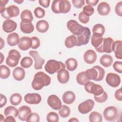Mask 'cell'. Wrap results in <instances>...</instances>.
<instances>
[{
  "mask_svg": "<svg viewBox=\"0 0 122 122\" xmlns=\"http://www.w3.org/2000/svg\"><path fill=\"white\" fill-rule=\"evenodd\" d=\"M51 81V77L42 71L37 72L33 78L31 86L35 90H40L44 86L50 85Z\"/></svg>",
  "mask_w": 122,
  "mask_h": 122,
  "instance_id": "obj_1",
  "label": "cell"
},
{
  "mask_svg": "<svg viewBox=\"0 0 122 122\" xmlns=\"http://www.w3.org/2000/svg\"><path fill=\"white\" fill-rule=\"evenodd\" d=\"M85 73L87 78L90 80L95 81L102 80L105 74V71L101 67L96 65L92 68L87 70Z\"/></svg>",
  "mask_w": 122,
  "mask_h": 122,
  "instance_id": "obj_2",
  "label": "cell"
},
{
  "mask_svg": "<svg viewBox=\"0 0 122 122\" xmlns=\"http://www.w3.org/2000/svg\"><path fill=\"white\" fill-rule=\"evenodd\" d=\"M65 68V66L62 62L57 61L55 60H50L48 61L44 66L46 71L51 74L58 72L60 70Z\"/></svg>",
  "mask_w": 122,
  "mask_h": 122,
  "instance_id": "obj_3",
  "label": "cell"
},
{
  "mask_svg": "<svg viewBox=\"0 0 122 122\" xmlns=\"http://www.w3.org/2000/svg\"><path fill=\"white\" fill-rule=\"evenodd\" d=\"M20 57L21 55L18 51L16 50H11L9 52L6 63L9 67H14L18 65Z\"/></svg>",
  "mask_w": 122,
  "mask_h": 122,
  "instance_id": "obj_4",
  "label": "cell"
},
{
  "mask_svg": "<svg viewBox=\"0 0 122 122\" xmlns=\"http://www.w3.org/2000/svg\"><path fill=\"white\" fill-rule=\"evenodd\" d=\"M84 88L87 92L93 94L94 96L100 95L104 91L103 88L100 85L95 84L90 81L85 84Z\"/></svg>",
  "mask_w": 122,
  "mask_h": 122,
  "instance_id": "obj_5",
  "label": "cell"
},
{
  "mask_svg": "<svg viewBox=\"0 0 122 122\" xmlns=\"http://www.w3.org/2000/svg\"><path fill=\"white\" fill-rule=\"evenodd\" d=\"M68 29L74 35L78 36L81 34L84 29V27L78 23V22L73 20H69L67 23Z\"/></svg>",
  "mask_w": 122,
  "mask_h": 122,
  "instance_id": "obj_6",
  "label": "cell"
},
{
  "mask_svg": "<svg viewBox=\"0 0 122 122\" xmlns=\"http://www.w3.org/2000/svg\"><path fill=\"white\" fill-rule=\"evenodd\" d=\"M113 39L111 37L103 38L101 45L96 51L100 53H111L112 51V45L113 42Z\"/></svg>",
  "mask_w": 122,
  "mask_h": 122,
  "instance_id": "obj_7",
  "label": "cell"
},
{
  "mask_svg": "<svg viewBox=\"0 0 122 122\" xmlns=\"http://www.w3.org/2000/svg\"><path fill=\"white\" fill-rule=\"evenodd\" d=\"M118 115L117 108L113 106L106 107L103 111V116L105 119L108 121H115Z\"/></svg>",
  "mask_w": 122,
  "mask_h": 122,
  "instance_id": "obj_8",
  "label": "cell"
},
{
  "mask_svg": "<svg viewBox=\"0 0 122 122\" xmlns=\"http://www.w3.org/2000/svg\"><path fill=\"white\" fill-rule=\"evenodd\" d=\"M20 10L17 6L11 5L6 8L4 11L1 13L2 17L6 19H10L11 17H17L19 15Z\"/></svg>",
  "mask_w": 122,
  "mask_h": 122,
  "instance_id": "obj_9",
  "label": "cell"
},
{
  "mask_svg": "<svg viewBox=\"0 0 122 122\" xmlns=\"http://www.w3.org/2000/svg\"><path fill=\"white\" fill-rule=\"evenodd\" d=\"M91 33L89 28L87 27H84L83 32L77 36V46H80L82 45L87 44L90 40L91 38Z\"/></svg>",
  "mask_w": 122,
  "mask_h": 122,
  "instance_id": "obj_10",
  "label": "cell"
},
{
  "mask_svg": "<svg viewBox=\"0 0 122 122\" xmlns=\"http://www.w3.org/2000/svg\"><path fill=\"white\" fill-rule=\"evenodd\" d=\"M94 102L91 99H88L79 104L78 109L79 112L82 114H86L93 109Z\"/></svg>",
  "mask_w": 122,
  "mask_h": 122,
  "instance_id": "obj_11",
  "label": "cell"
},
{
  "mask_svg": "<svg viewBox=\"0 0 122 122\" xmlns=\"http://www.w3.org/2000/svg\"><path fill=\"white\" fill-rule=\"evenodd\" d=\"M107 83L112 87H118L121 82L120 77L116 73H109L106 77Z\"/></svg>",
  "mask_w": 122,
  "mask_h": 122,
  "instance_id": "obj_12",
  "label": "cell"
},
{
  "mask_svg": "<svg viewBox=\"0 0 122 122\" xmlns=\"http://www.w3.org/2000/svg\"><path fill=\"white\" fill-rule=\"evenodd\" d=\"M47 103L52 109L59 110L62 106L61 101L56 95H50L47 99Z\"/></svg>",
  "mask_w": 122,
  "mask_h": 122,
  "instance_id": "obj_13",
  "label": "cell"
},
{
  "mask_svg": "<svg viewBox=\"0 0 122 122\" xmlns=\"http://www.w3.org/2000/svg\"><path fill=\"white\" fill-rule=\"evenodd\" d=\"M29 54L32 57H33V59L34 60V68L36 70H39L42 69V65L45 62V60L44 59L41 57L38 51H29Z\"/></svg>",
  "mask_w": 122,
  "mask_h": 122,
  "instance_id": "obj_14",
  "label": "cell"
},
{
  "mask_svg": "<svg viewBox=\"0 0 122 122\" xmlns=\"http://www.w3.org/2000/svg\"><path fill=\"white\" fill-rule=\"evenodd\" d=\"M26 102L30 104H39L41 101V96L36 93L26 94L24 98Z\"/></svg>",
  "mask_w": 122,
  "mask_h": 122,
  "instance_id": "obj_15",
  "label": "cell"
},
{
  "mask_svg": "<svg viewBox=\"0 0 122 122\" xmlns=\"http://www.w3.org/2000/svg\"><path fill=\"white\" fill-rule=\"evenodd\" d=\"M32 46L31 39L29 37H22L20 38L18 47L22 51H26L29 49Z\"/></svg>",
  "mask_w": 122,
  "mask_h": 122,
  "instance_id": "obj_16",
  "label": "cell"
},
{
  "mask_svg": "<svg viewBox=\"0 0 122 122\" xmlns=\"http://www.w3.org/2000/svg\"><path fill=\"white\" fill-rule=\"evenodd\" d=\"M17 27L16 22L10 19H6L2 24L3 30L7 32L10 33L15 30Z\"/></svg>",
  "mask_w": 122,
  "mask_h": 122,
  "instance_id": "obj_17",
  "label": "cell"
},
{
  "mask_svg": "<svg viewBox=\"0 0 122 122\" xmlns=\"http://www.w3.org/2000/svg\"><path fill=\"white\" fill-rule=\"evenodd\" d=\"M84 61L89 64H93L97 59V55L94 51L92 50H87L83 55Z\"/></svg>",
  "mask_w": 122,
  "mask_h": 122,
  "instance_id": "obj_18",
  "label": "cell"
},
{
  "mask_svg": "<svg viewBox=\"0 0 122 122\" xmlns=\"http://www.w3.org/2000/svg\"><path fill=\"white\" fill-rule=\"evenodd\" d=\"M112 51L115 53V56L117 59H122V41L118 40L113 41L112 45Z\"/></svg>",
  "mask_w": 122,
  "mask_h": 122,
  "instance_id": "obj_19",
  "label": "cell"
},
{
  "mask_svg": "<svg viewBox=\"0 0 122 122\" xmlns=\"http://www.w3.org/2000/svg\"><path fill=\"white\" fill-rule=\"evenodd\" d=\"M18 110V118L22 121H25L26 120L28 116L31 113L30 108L27 106H22L19 108Z\"/></svg>",
  "mask_w": 122,
  "mask_h": 122,
  "instance_id": "obj_20",
  "label": "cell"
},
{
  "mask_svg": "<svg viewBox=\"0 0 122 122\" xmlns=\"http://www.w3.org/2000/svg\"><path fill=\"white\" fill-rule=\"evenodd\" d=\"M57 79L61 84L67 83L70 79V75L68 71L65 69H62L57 72Z\"/></svg>",
  "mask_w": 122,
  "mask_h": 122,
  "instance_id": "obj_21",
  "label": "cell"
},
{
  "mask_svg": "<svg viewBox=\"0 0 122 122\" xmlns=\"http://www.w3.org/2000/svg\"><path fill=\"white\" fill-rule=\"evenodd\" d=\"M111 10L109 4L106 2H102L97 6V11L98 13L102 16L108 15Z\"/></svg>",
  "mask_w": 122,
  "mask_h": 122,
  "instance_id": "obj_22",
  "label": "cell"
},
{
  "mask_svg": "<svg viewBox=\"0 0 122 122\" xmlns=\"http://www.w3.org/2000/svg\"><path fill=\"white\" fill-rule=\"evenodd\" d=\"M102 36L97 33H93L91 38V43L95 48V50L98 49L102 44L103 41Z\"/></svg>",
  "mask_w": 122,
  "mask_h": 122,
  "instance_id": "obj_23",
  "label": "cell"
},
{
  "mask_svg": "<svg viewBox=\"0 0 122 122\" xmlns=\"http://www.w3.org/2000/svg\"><path fill=\"white\" fill-rule=\"evenodd\" d=\"M71 8V4L70 1L67 0H60L59 10L60 13H67L70 11Z\"/></svg>",
  "mask_w": 122,
  "mask_h": 122,
  "instance_id": "obj_24",
  "label": "cell"
},
{
  "mask_svg": "<svg viewBox=\"0 0 122 122\" xmlns=\"http://www.w3.org/2000/svg\"><path fill=\"white\" fill-rule=\"evenodd\" d=\"M12 75L15 80L20 81L24 78L25 71L22 68L20 67H17L14 69Z\"/></svg>",
  "mask_w": 122,
  "mask_h": 122,
  "instance_id": "obj_25",
  "label": "cell"
},
{
  "mask_svg": "<svg viewBox=\"0 0 122 122\" xmlns=\"http://www.w3.org/2000/svg\"><path fill=\"white\" fill-rule=\"evenodd\" d=\"M62 99L65 103L71 104L74 102L75 100V95L74 93L71 91H66L63 93Z\"/></svg>",
  "mask_w": 122,
  "mask_h": 122,
  "instance_id": "obj_26",
  "label": "cell"
},
{
  "mask_svg": "<svg viewBox=\"0 0 122 122\" xmlns=\"http://www.w3.org/2000/svg\"><path fill=\"white\" fill-rule=\"evenodd\" d=\"M20 40L19 35L16 32H12L8 35L7 41L10 46H14L19 44Z\"/></svg>",
  "mask_w": 122,
  "mask_h": 122,
  "instance_id": "obj_27",
  "label": "cell"
},
{
  "mask_svg": "<svg viewBox=\"0 0 122 122\" xmlns=\"http://www.w3.org/2000/svg\"><path fill=\"white\" fill-rule=\"evenodd\" d=\"M20 29L23 33L30 34L33 32L34 27L31 22H23L21 21L20 23Z\"/></svg>",
  "mask_w": 122,
  "mask_h": 122,
  "instance_id": "obj_28",
  "label": "cell"
},
{
  "mask_svg": "<svg viewBox=\"0 0 122 122\" xmlns=\"http://www.w3.org/2000/svg\"><path fill=\"white\" fill-rule=\"evenodd\" d=\"M20 19L22 22L30 23L33 20V16L31 12L29 10H23L20 14Z\"/></svg>",
  "mask_w": 122,
  "mask_h": 122,
  "instance_id": "obj_29",
  "label": "cell"
},
{
  "mask_svg": "<svg viewBox=\"0 0 122 122\" xmlns=\"http://www.w3.org/2000/svg\"><path fill=\"white\" fill-rule=\"evenodd\" d=\"M49 27L48 22L45 20H42L38 21L36 25L37 30L41 33H44L46 32Z\"/></svg>",
  "mask_w": 122,
  "mask_h": 122,
  "instance_id": "obj_30",
  "label": "cell"
},
{
  "mask_svg": "<svg viewBox=\"0 0 122 122\" xmlns=\"http://www.w3.org/2000/svg\"><path fill=\"white\" fill-rule=\"evenodd\" d=\"M100 63L105 67H110L113 62L112 57L108 54H104L100 59Z\"/></svg>",
  "mask_w": 122,
  "mask_h": 122,
  "instance_id": "obj_31",
  "label": "cell"
},
{
  "mask_svg": "<svg viewBox=\"0 0 122 122\" xmlns=\"http://www.w3.org/2000/svg\"><path fill=\"white\" fill-rule=\"evenodd\" d=\"M77 45V38L72 35L67 37L65 41V45L68 48H71Z\"/></svg>",
  "mask_w": 122,
  "mask_h": 122,
  "instance_id": "obj_32",
  "label": "cell"
},
{
  "mask_svg": "<svg viewBox=\"0 0 122 122\" xmlns=\"http://www.w3.org/2000/svg\"><path fill=\"white\" fill-rule=\"evenodd\" d=\"M65 65L68 70L69 71H73L77 67V61L74 58H69L65 61Z\"/></svg>",
  "mask_w": 122,
  "mask_h": 122,
  "instance_id": "obj_33",
  "label": "cell"
},
{
  "mask_svg": "<svg viewBox=\"0 0 122 122\" xmlns=\"http://www.w3.org/2000/svg\"><path fill=\"white\" fill-rule=\"evenodd\" d=\"M4 113L6 117L11 115L15 118L18 115V110L14 106H9L5 109Z\"/></svg>",
  "mask_w": 122,
  "mask_h": 122,
  "instance_id": "obj_34",
  "label": "cell"
},
{
  "mask_svg": "<svg viewBox=\"0 0 122 122\" xmlns=\"http://www.w3.org/2000/svg\"><path fill=\"white\" fill-rule=\"evenodd\" d=\"M76 81L79 84L84 85L86 82L89 81L90 80L86 76L85 71H81L77 74L76 76Z\"/></svg>",
  "mask_w": 122,
  "mask_h": 122,
  "instance_id": "obj_35",
  "label": "cell"
},
{
  "mask_svg": "<svg viewBox=\"0 0 122 122\" xmlns=\"http://www.w3.org/2000/svg\"><path fill=\"white\" fill-rule=\"evenodd\" d=\"M21 101L22 97L20 94L18 93L12 94L10 98V103L14 106L19 105L21 102Z\"/></svg>",
  "mask_w": 122,
  "mask_h": 122,
  "instance_id": "obj_36",
  "label": "cell"
},
{
  "mask_svg": "<svg viewBox=\"0 0 122 122\" xmlns=\"http://www.w3.org/2000/svg\"><path fill=\"white\" fill-rule=\"evenodd\" d=\"M10 73V69L4 65H0V77L3 79L8 78Z\"/></svg>",
  "mask_w": 122,
  "mask_h": 122,
  "instance_id": "obj_37",
  "label": "cell"
},
{
  "mask_svg": "<svg viewBox=\"0 0 122 122\" xmlns=\"http://www.w3.org/2000/svg\"><path fill=\"white\" fill-rule=\"evenodd\" d=\"M90 122H101L102 120V115L97 112H92L89 115Z\"/></svg>",
  "mask_w": 122,
  "mask_h": 122,
  "instance_id": "obj_38",
  "label": "cell"
},
{
  "mask_svg": "<svg viewBox=\"0 0 122 122\" xmlns=\"http://www.w3.org/2000/svg\"><path fill=\"white\" fill-rule=\"evenodd\" d=\"M70 108L65 105H62L61 107L59 110V114L62 118H67L70 114Z\"/></svg>",
  "mask_w": 122,
  "mask_h": 122,
  "instance_id": "obj_39",
  "label": "cell"
},
{
  "mask_svg": "<svg viewBox=\"0 0 122 122\" xmlns=\"http://www.w3.org/2000/svg\"><path fill=\"white\" fill-rule=\"evenodd\" d=\"M33 63V61L30 57H24L20 61V65L23 68H28L30 67Z\"/></svg>",
  "mask_w": 122,
  "mask_h": 122,
  "instance_id": "obj_40",
  "label": "cell"
},
{
  "mask_svg": "<svg viewBox=\"0 0 122 122\" xmlns=\"http://www.w3.org/2000/svg\"><path fill=\"white\" fill-rule=\"evenodd\" d=\"M104 26L101 24H96L94 25L92 28V31L93 33H97L103 36L105 32Z\"/></svg>",
  "mask_w": 122,
  "mask_h": 122,
  "instance_id": "obj_41",
  "label": "cell"
},
{
  "mask_svg": "<svg viewBox=\"0 0 122 122\" xmlns=\"http://www.w3.org/2000/svg\"><path fill=\"white\" fill-rule=\"evenodd\" d=\"M47 121L49 122H58L59 117L58 114L53 112H51L47 115Z\"/></svg>",
  "mask_w": 122,
  "mask_h": 122,
  "instance_id": "obj_42",
  "label": "cell"
},
{
  "mask_svg": "<svg viewBox=\"0 0 122 122\" xmlns=\"http://www.w3.org/2000/svg\"><path fill=\"white\" fill-rule=\"evenodd\" d=\"M26 121L28 122H39L40 121V116L35 112L30 113L27 117Z\"/></svg>",
  "mask_w": 122,
  "mask_h": 122,
  "instance_id": "obj_43",
  "label": "cell"
},
{
  "mask_svg": "<svg viewBox=\"0 0 122 122\" xmlns=\"http://www.w3.org/2000/svg\"><path fill=\"white\" fill-rule=\"evenodd\" d=\"M94 100L99 103H103L105 102L108 99V95L107 93L103 91V93L99 96H94Z\"/></svg>",
  "mask_w": 122,
  "mask_h": 122,
  "instance_id": "obj_44",
  "label": "cell"
},
{
  "mask_svg": "<svg viewBox=\"0 0 122 122\" xmlns=\"http://www.w3.org/2000/svg\"><path fill=\"white\" fill-rule=\"evenodd\" d=\"M94 8L92 6L87 5L84 6V7L83 8L82 12L87 16L89 17L91 16L93 14V13H94Z\"/></svg>",
  "mask_w": 122,
  "mask_h": 122,
  "instance_id": "obj_45",
  "label": "cell"
},
{
  "mask_svg": "<svg viewBox=\"0 0 122 122\" xmlns=\"http://www.w3.org/2000/svg\"><path fill=\"white\" fill-rule=\"evenodd\" d=\"M34 15L37 18L40 19V18H43L45 14V11L42 8L40 7H38L35 9L34 10Z\"/></svg>",
  "mask_w": 122,
  "mask_h": 122,
  "instance_id": "obj_46",
  "label": "cell"
},
{
  "mask_svg": "<svg viewBox=\"0 0 122 122\" xmlns=\"http://www.w3.org/2000/svg\"><path fill=\"white\" fill-rule=\"evenodd\" d=\"M60 0H55L52 2L51 4V10L52 11L57 14L60 13L59 10V5Z\"/></svg>",
  "mask_w": 122,
  "mask_h": 122,
  "instance_id": "obj_47",
  "label": "cell"
},
{
  "mask_svg": "<svg viewBox=\"0 0 122 122\" xmlns=\"http://www.w3.org/2000/svg\"><path fill=\"white\" fill-rule=\"evenodd\" d=\"M78 18L79 21L83 24H86L88 23L90 19L89 17L85 15L82 12H81L79 13Z\"/></svg>",
  "mask_w": 122,
  "mask_h": 122,
  "instance_id": "obj_48",
  "label": "cell"
},
{
  "mask_svg": "<svg viewBox=\"0 0 122 122\" xmlns=\"http://www.w3.org/2000/svg\"><path fill=\"white\" fill-rule=\"evenodd\" d=\"M32 40L31 48L32 49H37L40 45V41L37 37H32L31 38Z\"/></svg>",
  "mask_w": 122,
  "mask_h": 122,
  "instance_id": "obj_49",
  "label": "cell"
},
{
  "mask_svg": "<svg viewBox=\"0 0 122 122\" xmlns=\"http://www.w3.org/2000/svg\"><path fill=\"white\" fill-rule=\"evenodd\" d=\"M113 68L114 70L119 72V73H122V62L116 61L113 64Z\"/></svg>",
  "mask_w": 122,
  "mask_h": 122,
  "instance_id": "obj_50",
  "label": "cell"
},
{
  "mask_svg": "<svg viewBox=\"0 0 122 122\" xmlns=\"http://www.w3.org/2000/svg\"><path fill=\"white\" fill-rule=\"evenodd\" d=\"M72 3L74 7L81 9L85 4V1L84 0H72Z\"/></svg>",
  "mask_w": 122,
  "mask_h": 122,
  "instance_id": "obj_51",
  "label": "cell"
},
{
  "mask_svg": "<svg viewBox=\"0 0 122 122\" xmlns=\"http://www.w3.org/2000/svg\"><path fill=\"white\" fill-rule=\"evenodd\" d=\"M115 11L118 16H122V1L117 3L115 7Z\"/></svg>",
  "mask_w": 122,
  "mask_h": 122,
  "instance_id": "obj_52",
  "label": "cell"
},
{
  "mask_svg": "<svg viewBox=\"0 0 122 122\" xmlns=\"http://www.w3.org/2000/svg\"><path fill=\"white\" fill-rule=\"evenodd\" d=\"M114 96L116 99L118 101H122V88H120L118 90H117L115 92Z\"/></svg>",
  "mask_w": 122,
  "mask_h": 122,
  "instance_id": "obj_53",
  "label": "cell"
},
{
  "mask_svg": "<svg viewBox=\"0 0 122 122\" xmlns=\"http://www.w3.org/2000/svg\"><path fill=\"white\" fill-rule=\"evenodd\" d=\"M9 2L8 0H0V13H3L5 10V5Z\"/></svg>",
  "mask_w": 122,
  "mask_h": 122,
  "instance_id": "obj_54",
  "label": "cell"
},
{
  "mask_svg": "<svg viewBox=\"0 0 122 122\" xmlns=\"http://www.w3.org/2000/svg\"><path fill=\"white\" fill-rule=\"evenodd\" d=\"M39 2L41 6L46 8L49 6L50 0H39Z\"/></svg>",
  "mask_w": 122,
  "mask_h": 122,
  "instance_id": "obj_55",
  "label": "cell"
},
{
  "mask_svg": "<svg viewBox=\"0 0 122 122\" xmlns=\"http://www.w3.org/2000/svg\"><path fill=\"white\" fill-rule=\"evenodd\" d=\"M7 103V98L6 96L2 94H0V107L2 108L6 105Z\"/></svg>",
  "mask_w": 122,
  "mask_h": 122,
  "instance_id": "obj_56",
  "label": "cell"
},
{
  "mask_svg": "<svg viewBox=\"0 0 122 122\" xmlns=\"http://www.w3.org/2000/svg\"><path fill=\"white\" fill-rule=\"evenodd\" d=\"M99 2L98 0H86V3L90 6H95L98 2Z\"/></svg>",
  "mask_w": 122,
  "mask_h": 122,
  "instance_id": "obj_57",
  "label": "cell"
},
{
  "mask_svg": "<svg viewBox=\"0 0 122 122\" xmlns=\"http://www.w3.org/2000/svg\"><path fill=\"white\" fill-rule=\"evenodd\" d=\"M4 122H16V120L14 117L11 115H9L6 117Z\"/></svg>",
  "mask_w": 122,
  "mask_h": 122,
  "instance_id": "obj_58",
  "label": "cell"
},
{
  "mask_svg": "<svg viewBox=\"0 0 122 122\" xmlns=\"http://www.w3.org/2000/svg\"><path fill=\"white\" fill-rule=\"evenodd\" d=\"M0 49H1L3 46H4V41H3L2 38H0Z\"/></svg>",
  "mask_w": 122,
  "mask_h": 122,
  "instance_id": "obj_59",
  "label": "cell"
},
{
  "mask_svg": "<svg viewBox=\"0 0 122 122\" xmlns=\"http://www.w3.org/2000/svg\"><path fill=\"white\" fill-rule=\"evenodd\" d=\"M68 122H79V120L78 119H77L76 118H71V119H70Z\"/></svg>",
  "mask_w": 122,
  "mask_h": 122,
  "instance_id": "obj_60",
  "label": "cell"
},
{
  "mask_svg": "<svg viewBox=\"0 0 122 122\" xmlns=\"http://www.w3.org/2000/svg\"><path fill=\"white\" fill-rule=\"evenodd\" d=\"M13 1L18 4H21L24 1L23 0H14Z\"/></svg>",
  "mask_w": 122,
  "mask_h": 122,
  "instance_id": "obj_61",
  "label": "cell"
},
{
  "mask_svg": "<svg viewBox=\"0 0 122 122\" xmlns=\"http://www.w3.org/2000/svg\"><path fill=\"white\" fill-rule=\"evenodd\" d=\"M0 55H1V59H0V64H1V63L3 62V60L4 59V57L2 53L1 52H0Z\"/></svg>",
  "mask_w": 122,
  "mask_h": 122,
  "instance_id": "obj_62",
  "label": "cell"
},
{
  "mask_svg": "<svg viewBox=\"0 0 122 122\" xmlns=\"http://www.w3.org/2000/svg\"><path fill=\"white\" fill-rule=\"evenodd\" d=\"M0 117H1V119H0V122H4V120H5L4 117L1 114H0Z\"/></svg>",
  "mask_w": 122,
  "mask_h": 122,
  "instance_id": "obj_63",
  "label": "cell"
}]
</instances>
